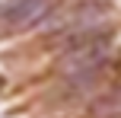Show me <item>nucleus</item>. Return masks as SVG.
<instances>
[{
	"instance_id": "f257e3e1",
	"label": "nucleus",
	"mask_w": 121,
	"mask_h": 118,
	"mask_svg": "<svg viewBox=\"0 0 121 118\" xmlns=\"http://www.w3.org/2000/svg\"><path fill=\"white\" fill-rule=\"evenodd\" d=\"M108 57H112V32L99 29L92 35L60 48V54L54 61V70L60 77H67L73 86H89L96 77H102Z\"/></svg>"
},
{
	"instance_id": "f03ea898",
	"label": "nucleus",
	"mask_w": 121,
	"mask_h": 118,
	"mask_svg": "<svg viewBox=\"0 0 121 118\" xmlns=\"http://www.w3.org/2000/svg\"><path fill=\"white\" fill-rule=\"evenodd\" d=\"M51 13H54V0H6L0 6V35H19L51 19Z\"/></svg>"
},
{
	"instance_id": "7ed1b4c3",
	"label": "nucleus",
	"mask_w": 121,
	"mask_h": 118,
	"mask_svg": "<svg viewBox=\"0 0 121 118\" xmlns=\"http://www.w3.org/2000/svg\"><path fill=\"white\" fill-rule=\"evenodd\" d=\"M92 115L96 118H118L121 115V86L108 89L105 96H99V102L92 105Z\"/></svg>"
},
{
	"instance_id": "20e7f679",
	"label": "nucleus",
	"mask_w": 121,
	"mask_h": 118,
	"mask_svg": "<svg viewBox=\"0 0 121 118\" xmlns=\"http://www.w3.org/2000/svg\"><path fill=\"white\" fill-rule=\"evenodd\" d=\"M0 89H3V80H0Z\"/></svg>"
},
{
	"instance_id": "39448f33",
	"label": "nucleus",
	"mask_w": 121,
	"mask_h": 118,
	"mask_svg": "<svg viewBox=\"0 0 121 118\" xmlns=\"http://www.w3.org/2000/svg\"><path fill=\"white\" fill-rule=\"evenodd\" d=\"M118 118H121V115H118Z\"/></svg>"
}]
</instances>
